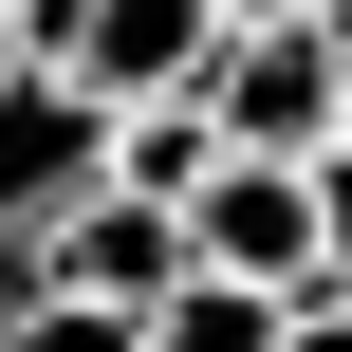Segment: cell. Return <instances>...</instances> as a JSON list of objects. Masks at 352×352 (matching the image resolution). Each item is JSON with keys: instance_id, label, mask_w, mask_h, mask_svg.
Wrapping results in <instances>:
<instances>
[{"instance_id": "obj_1", "label": "cell", "mask_w": 352, "mask_h": 352, "mask_svg": "<svg viewBox=\"0 0 352 352\" xmlns=\"http://www.w3.org/2000/svg\"><path fill=\"white\" fill-rule=\"evenodd\" d=\"M186 93H204V130H223V148H334V111H352V37H334V19H223Z\"/></svg>"}, {"instance_id": "obj_2", "label": "cell", "mask_w": 352, "mask_h": 352, "mask_svg": "<svg viewBox=\"0 0 352 352\" xmlns=\"http://www.w3.org/2000/svg\"><path fill=\"white\" fill-rule=\"evenodd\" d=\"M204 37H223V0H37V19H19V56H56L93 111L186 93V74H204Z\"/></svg>"}, {"instance_id": "obj_3", "label": "cell", "mask_w": 352, "mask_h": 352, "mask_svg": "<svg viewBox=\"0 0 352 352\" xmlns=\"http://www.w3.org/2000/svg\"><path fill=\"white\" fill-rule=\"evenodd\" d=\"M186 260L297 297V278H316V148H223V167L186 186Z\"/></svg>"}, {"instance_id": "obj_4", "label": "cell", "mask_w": 352, "mask_h": 352, "mask_svg": "<svg viewBox=\"0 0 352 352\" xmlns=\"http://www.w3.org/2000/svg\"><path fill=\"white\" fill-rule=\"evenodd\" d=\"M93 167H111V111H93L56 56H0V241H37Z\"/></svg>"}, {"instance_id": "obj_5", "label": "cell", "mask_w": 352, "mask_h": 352, "mask_svg": "<svg viewBox=\"0 0 352 352\" xmlns=\"http://www.w3.org/2000/svg\"><path fill=\"white\" fill-rule=\"evenodd\" d=\"M204 167H223V130H204V93H130V111H111V186H148V204H186Z\"/></svg>"}, {"instance_id": "obj_6", "label": "cell", "mask_w": 352, "mask_h": 352, "mask_svg": "<svg viewBox=\"0 0 352 352\" xmlns=\"http://www.w3.org/2000/svg\"><path fill=\"white\" fill-rule=\"evenodd\" d=\"M148 352H278V297L223 278V260H186V278L148 297Z\"/></svg>"}, {"instance_id": "obj_7", "label": "cell", "mask_w": 352, "mask_h": 352, "mask_svg": "<svg viewBox=\"0 0 352 352\" xmlns=\"http://www.w3.org/2000/svg\"><path fill=\"white\" fill-rule=\"evenodd\" d=\"M0 352H148V316H130V297H74V278H19Z\"/></svg>"}, {"instance_id": "obj_8", "label": "cell", "mask_w": 352, "mask_h": 352, "mask_svg": "<svg viewBox=\"0 0 352 352\" xmlns=\"http://www.w3.org/2000/svg\"><path fill=\"white\" fill-rule=\"evenodd\" d=\"M278 352H352V278H297L278 297Z\"/></svg>"}, {"instance_id": "obj_9", "label": "cell", "mask_w": 352, "mask_h": 352, "mask_svg": "<svg viewBox=\"0 0 352 352\" xmlns=\"http://www.w3.org/2000/svg\"><path fill=\"white\" fill-rule=\"evenodd\" d=\"M316 278H352V148H316Z\"/></svg>"}, {"instance_id": "obj_10", "label": "cell", "mask_w": 352, "mask_h": 352, "mask_svg": "<svg viewBox=\"0 0 352 352\" xmlns=\"http://www.w3.org/2000/svg\"><path fill=\"white\" fill-rule=\"evenodd\" d=\"M223 19H334V0H223Z\"/></svg>"}, {"instance_id": "obj_11", "label": "cell", "mask_w": 352, "mask_h": 352, "mask_svg": "<svg viewBox=\"0 0 352 352\" xmlns=\"http://www.w3.org/2000/svg\"><path fill=\"white\" fill-rule=\"evenodd\" d=\"M0 316H19V241H0Z\"/></svg>"}, {"instance_id": "obj_12", "label": "cell", "mask_w": 352, "mask_h": 352, "mask_svg": "<svg viewBox=\"0 0 352 352\" xmlns=\"http://www.w3.org/2000/svg\"><path fill=\"white\" fill-rule=\"evenodd\" d=\"M19 19H37V0H0V56H19Z\"/></svg>"}, {"instance_id": "obj_13", "label": "cell", "mask_w": 352, "mask_h": 352, "mask_svg": "<svg viewBox=\"0 0 352 352\" xmlns=\"http://www.w3.org/2000/svg\"><path fill=\"white\" fill-rule=\"evenodd\" d=\"M334 37H352V0H334Z\"/></svg>"}, {"instance_id": "obj_14", "label": "cell", "mask_w": 352, "mask_h": 352, "mask_svg": "<svg viewBox=\"0 0 352 352\" xmlns=\"http://www.w3.org/2000/svg\"><path fill=\"white\" fill-rule=\"evenodd\" d=\"M334 148H352V111H334Z\"/></svg>"}]
</instances>
